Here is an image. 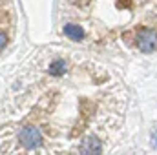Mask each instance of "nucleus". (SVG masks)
<instances>
[{
    "label": "nucleus",
    "instance_id": "f257e3e1",
    "mask_svg": "<svg viewBox=\"0 0 157 155\" xmlns=\"http://www.w3.org/2000/svg\"><path fill=\"white\" fill-rule=\"evenodd\" d=\"M135 42H137V47L143 53H152V51L157 49V33L150 28H141L137 31Z\"/></svg>",
    "mask_w": 157,
    "mask_h": 155
},
{
    "label": "nucleus",
    "instance_id": "7ed1b4c3",
    "mask_svg": "<svg viewBox=\"0 0 157 155\" xmlns=\"http://www.w3.org/2000/svg\"><path fill=\"white\" fill-rule=\"evenodd\" d=\"M62 31H64V35H66L68 39H71V40H82L84 39V31H82V28L77 26V24H66Z\"/></svg>",
    "mask_w": 157,
    "mask_h": 155
},
{
    "label": "nucleus",
    "instance_id": "20e7f679",
    "mask_svg": "<svg viewBox=\"0 0 157 155\" xmlns=\"http://www.w3.org/2000/svg\"><path fill=\"white\" fill-rule=\"evenodd\" d=\"M66 62L62 60V59H57V60H53L51 64H49V75L51 77H62L64 73H66Z\"/></svg>",
    "mask_w": 157,
    "mask_h": 155
},
{
    "label": "nucleus",
    "instance_id": "39448f33",
    "mask_svg": "<svg viewBox=\"0 0 157 155\" xmlns=\"http://www.w3.org/2000/svg\"><path fill=\"white\" fill-rule=\"evenodd\" d=\"M6 44H7V37H6V33H4V31H0V51L6 47Z\"/></svg>",
    "mask_w": 157,
    "mask_h": 155
},
{
    "label": "nucleus",
    "instance_id": "f03ea898",
    "mask_svg": "<svg viewBox=\"0 0 157 155\" xmlns=\"http://www.w3.org/2000/svg\"><path fill=\"white\" fill-rule=\"evenodd\" d=\"M78 153L80 155H101L102 153V142L95 135H88V137H84L80 141Z\"/></svg>",
    "mask_w": 157,
    "mask_h": 155
}]
</instances>
